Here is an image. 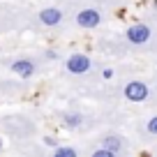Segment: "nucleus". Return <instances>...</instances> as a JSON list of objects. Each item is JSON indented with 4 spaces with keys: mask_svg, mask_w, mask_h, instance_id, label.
Masks as SVG:
<instances>
[{
    "mask_svg": "<svg viewBox=\"0 0 157 157\" xmlns=\"http://www.w3.org/2000/svg\"><path fill=\"white\" fill-rule=\"evenodd\" d=\"M46 143H49V146H58V141H56L53 136H46Z\"/></svg>",
    "mask_w": 157,
    "mask_h": 157,
    "instance_id": "nucleus-12",
    "label": "nucleus"
},
{
    "mask_svg": "<svg viewBox=\"0 0 157 157\" xmlns=\"http://www.w3.org/2000/svg\"><path fill=\"white\" fill-rule=\"evenodd\" d=\"M12 69H14V74H19L21 78H30L35 74V63L28 58H19L12 63Z\"/></svg>",
    "mask_w": 157,
    "mask_h": 157,
    "instance_id": "nucleus-5",
    "label": "nucleus"
},
{
    "mask_svg": "<svg viewBox=\"0 0 157 157\" xmlns=\"http://www.w3.org/2000/svg\"><path fill=\"white\" fill-rule=\"evenodd\" d=\"M102 148H106V150H111V152H118L120 148H123V141L118 136H106L102 141Z\"/></svg>",
    "mask_w": 157,
    "mask_h": 157,
    "instance_id": "nucleus-7",
    "label": "nucleus"
},
{
    "mask_svg": "<svg viewBox=\"0 0 157 157\" xmlns=\"http://www.w3.org/2000/svg\"><path fill=\"white\" fill-rule=\"evenodd\" d=\"M76 23L81 25V28H97L99 23H102V14H99V10H95V7H88V10H81L76 14Z\"/></svg>",
    "mask_w": 157,
    "mask_h": 157,
    "instance_id": "nucleus-4",
    "label": "nucleus"
},
{
    "mask_svg": "<svg viewBox=\"0 0 157 157\" xmlns=\"http://www.w3.org/2000/svg\"><path fill=\"white\" fill-rule=\"evenodd\" d=\"M90 157H116V152H111V150H106V148H99V150H95Z\"/></svg>",
    "mask_w": 157,
    "mask_h": 157,
    "instance_id": "nucleus-11",
    "label": "nucleus"
},
{
    "mask_svg": "<svg viewBox=\"0 0 157 157\" xmlns=\"http://www.w3.org/2000/svg\"><path fill=\"white\" fill-rule=\"evenodd\" d=\"M53 157H78V152L74 150V148H69V146H58L56 152H53Z\"/></svg>",
    "mask_w": 157,
    "mask_h": 157,
    "instance_id": "nucleus-9",
    "label": "nucleus"
},
{
    "mask_svg": "<svg viewBox=\"0 0 157 157\" xmlns=\"http://www.w3.org/2000/svg\"><path fill=\"white\" fill-rule=\"evenodd\" d=\"M152 35V28L146 23H134L129 25L127 30H125V37H127V42H132V44H146L148 39H150Z\"/></svg>",
    "mask_w": 157,
    "mask_h": 157,
    "instance_id": "nucleus-1",
    "label": "nucleus"
},
{
    "mask_svg": "<svg viewBox=\"0 0 157 157\" xmlns=\"http://www.w3.org/2000/svg\"><path fill=\"white\" fill-rule=\"evenodd\" d=\"M63 120H65V125L67 127H76V125H81V113H63Z\"/></svg>",
    "mask_w": 157,
    "mask_h": 157,
    "instance_id": "nucleus-8",
    "label": "nucleus"
},
{
    "mask_svg": "<svg viewBox=\"0 0 157 157\" xmlns=\"http://www.w3.org/2000/svg\"><path fill=\"white\" fill-rule=\"evenodd\" d=\"M146 129H148V132H150V134H155V136H157V116H152L150 120H148Z\"/></svg>",
    "mask_w": 157,
    "mask_h": 157,
    "instance_id": "nucleus-10",
    "label": "nucleus"
},
{
    "mask_svg": "<svg viewBox=\"0 0 157 157\" xmlns=\"http://www.w3.org/2000/svg\"><path fill=\"white\" fill-rule=\"evenodd\" d=\"M65 67H67L69 74H86L90 67H93V63H90V58L86 53H72L67 60H65Z\"/></svg>",
    "mask_w": 157,
    "mask_h": 157,
    "instance_id": "nucleus-2",
    "label": "nucleus"
},
{
    "mask_svg": "<svg viewBox=\"0 0 157 157\" xmlns=\"http://www.w3.org/2000/svg\"><path fill=\"white\" fill-rule=\"evenodd\" d=\"M148 86L143 83V81H129L127 86H125V97L129 99V102H146L148 99Z\"/></svg>",
    "mask_w": 157,
    "mask_h": 157,
    "instance_id": "nucleus-3",
    "label": "nucleus"
},
{
    "mask_svg": "<svg viewBox=\"0 0 157 157\" xmlns=\"http://www.w3.org/2000/svg\"><path fill=\"white\" fill-rule=\"evenodd\" d=\"M113 76V69H104V78H111Z\"/></svg>",
    "mask_w": 157,
    "mask_h": 157,
    "instance_id": "nucleus-13",
    "label": "nucleus"
},
{
    "mask_svg": "<svg viewBox=\"0 0 157 157\" xmlns=\"http://www.w3.org/2000/svg\"><path fill=\"white\" fill-rule=\"evenodd\" d=\"M0 146H2V143H0Z\"/></svg>",
    "mask_w": 157,
    "mask_h": 157,
    "instance_id": "nucleus-14",
    "label": "nucleus"
},
{
    "mask_svg": "<svg viewBox=\"0 0 157 157\" xmlns=\"http://www.w3.org/2000/svg\"><path fill=\"white\" fill-rule=\"evenodd\" d=\"M39 21L44 25H58L60 21H63V12H60L58 7H46V10L39 12Z\"/></svg>",
    "mask_w": 157,
    "mask_h": 157,
    "instance_id": "nucleus-6",
    "label": "nucleus"
}]
</instances>
